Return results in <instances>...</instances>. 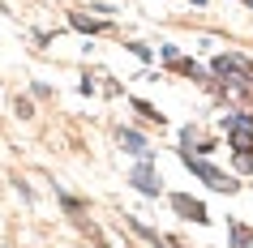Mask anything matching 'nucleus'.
<instances>
[{
	"mask_svg": "<svg viewBox=\"0 0 253 248\" xmlns=\"http://www.w3.org/2000/svg\"><path fill=\"white\" fill-rule=\"evenodd\" d=\"M73 26H78V30H90V35H94V30H103L107 22H94V17H86V13H73Z\"/></svg>",
	"mask_w": 253,
	"mask_h": 248,
	"instance_id": "nucleus-8",
	"label": "nucleus"
},
{
	"mask_svg": "<svg viewBox=\"0 0 253 248\" xmlns=\"http://www.w3.org/2000/svg\"><path fill=\"white\" fill-rule=\"evenodd\" d=\"M129 52L142 56V60H150V47H146V43H129Z\"/></svg>",
	"mask_w": 253,
	"mask_h": 248,
	"instance_id": "nucleus-11",
	"label": "nucleus"
},
{
	"mask_svg": "<svg viewBox=\"0 0 253 248\" xmlns=\"http://www.w3.org/2000/svg\"><path fill=\"white\" fill-rule=\"evenodd\" d=\"M211 73L223 77V81H240V77H249V60H240V56H214Z\"/></svg>",
	"mask_w": 253,
	"mask_h": 248,
	"instance_id": "nucleus-4",
	"label": "nucleus"
},
{
	"mask_svg": "<svg viewBox=\"0 0 253 248\" xmlns=\"http://www.w3.org/2000/svg\"><path fill=\"white\" fill-rule=\"evenodd\" d=\"M137 111H142V116H146V120H159V124H163V116H159V111H155V107H150V103H142V99H137Z\"/></svg>",
	"mask_w": 253,
	"mask_h": 248,
	"instance_id": "nucleus-10",
	"label": "nucleus"
},
{
	"mask_svg": "<svg viewBox=\"0 0 253 248\" xmlns=\"http://www.w3.org/2000/svg\"><path fill=\"white\" fill-rule=\"evenodd\" d=\"M232 244H236V248H253V231H249V227H240V222H232Z\"/></svg>",
	"mask_w": 253,
	"mask_h": 248,
	"instance_id": "nucleus-7",
	"label": "nucleus"
},
{
	"mask_svg": "<svg viewBox=\"0 0 253 248\" xmlns=\"http://www.w3.org/2000/svg\"><path fill=\"white\" fill-rule=\"evenodd\" d=\"M129 184H133L137 193H146V197H159V188H163V180L155 176V158H142L133 171H129Z\"/></svg>",
	"mask_w": 253,
	"mask_h": 248,
	"instance_id": "nucleus-3",
	"label": "nucleus"
},
{
	"mask_svg": "<svg viewBox=\"0 0 253 248\" xmlns=\"http://www.w3.org/2000/svg\"><path fill=\"white\" fill-rule=\"evenodd\" d=\"M133 231L142 235V240H146V244H155V248H163V240H159V235H155V231H150L146 222H137V218H133Z\"/></svg>",
	"mask_w": 253,
	"mask_h": 248,
	"instance_id": "nucleus-9",
	"label": "nucleus"
},
{
	"mask_svg": "<svg viewBox=\"0 0 253 248\" xmlns=\"http://www.w3.org/2000/svg\"><path fill=\"white\" fill-rule=\"evenodd\" d=\"M120 145H125V154H133L137 163H142V158H155V154H150V145H146V137H142V133H133V129L120 133Z\"/></svg>",
	"mask_w": 253,
	"mask_h": 248,
	"instance_id": "nucleus-6",
	"label": "nucleus"
},
{
	"mask_svg": "<svg viewBox=\"0 0 253 248\" xmlns=\"http://www.w3.org/2000/svg\"><path fill=\"white\" fill-rule=\"evenodd\" d=\"M223 129H227L232 150L240 154V171H253V116L232 111V116H223Z\"/></svg>",
	"mask_w": 253,
	"mask_h": 248,
	"instance_id": "nucleus-1",
	"label": "nucleus"
},
{
	"mask_svg": "<svg viewBox=\"0 0 253 248\" xmlns=\"http://www.w3.org/2000/svg\"><path fill=\"white\" fill-rule=\"evenodd\" d=\"M180 163H185V167L193 171L198 180H206L211 188H219V193H236V180H227V176H223L219 167H211V163H202V158H193V150H189V145H180Z\"/></svg>",
	"mask_w": 253,
	"mask_h": 248,
	"instance_id": "nucleus-2",
	"label": "nucleus"
},
{
	"mask_svg": "<svg viewBox=\"0 0 253 248\" xmlns=\"http://www.w3.org/2000/svg\"><path fill=\"white\" fill-rule=\"evenodd\" d=\"M172 206H176V214H180V218H193V222H211L206 206H202V201H193L189 193H176V197H172Z\"/></svg>",
	"mask_w": 253,
	"mask_h": 248,
	"instance_id": "nucleus-5",
	"label": "nucleus"
}]
</instances>
